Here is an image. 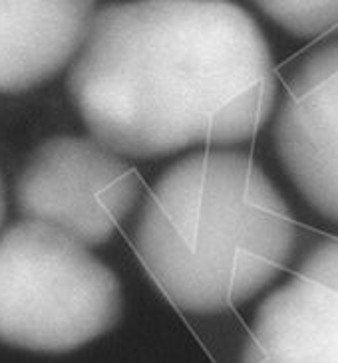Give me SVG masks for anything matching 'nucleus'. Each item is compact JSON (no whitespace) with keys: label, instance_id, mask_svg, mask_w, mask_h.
I'll return each instance as SVG.
<instances>
[{"label":"nucleus","instance_id":"nucleus-3","mask_svg":"<svg viewBox=\"0 0 338 363\" xmlns=\"http://www.w3.org/2000/svg\"><path fill=\"white\" fill-rule=\"evenodd\" d=\"M121 286L89 246L56 226L24 218L0 235V340L64 354L109 332Z\"/></svg>","mask_w":338,"mask_h":363},{"label":"nucleus","instance_id":"nucleus-8","mask_svg":"<svg viewBox=\"0 0 338 363\" xmlns=\"http://www.w3.org/2000/svg\"><path fill=\"white\" fill-rule=\"evenodd\" d=\"M263 14L288 34L317 38L338 28V0H255Z\"/></svg>","mask_w":338,"mask_h":363},{"label":"nucleus","instance_id":"nucleus-6","mask_svg":"<svg viewBox=\"0 0 338 363\" xmlns=\"http://www.w3.org/2000/svg\"><path fill=\"white\" fill-rule=\"evenodd\" d=\"M241 363H338V236L312 246L263 300Z\"/></svg>","mask_w":338,"mask_h":363},{"label":"nucleus","instance_id":"nucleus-7","mask_svg":"<svg viewBox=\"0 0 338 363\" xmlns=\"http://www.w3.org/2000/svg\"><path fill=\"white\" fill-rule=\"evenodd\" d=\"M96 0H0V94L36 88L72 64Z\"/></svg>","mask_w":338,"mask_h":363},{"label":"nucleus","instance_id":"nucleus-2","mask_svg":"<svg viewBox=\"0 0 338 363\" xmlns=\"http://www.w3.org/2000/svg\"><path fill=\"white\" fill-rule=\"evenodd\" d=\"M133 245L171 304L213 315L251 300L287 268L297 225L287 201L249 155L201 149L151 186Z\"/></svg>","mask_w":338,"mask_h":363},{"label":"nucleus","instance_id":"nucleus-5","mask_svg":"<svg viewBox=\"0 0 338 363\" xmlns=\"http://www.w3.org/2000/svg\"><path fill=\"white\" fill-rule=\"evenodd\" d=\"M273 139L300 196L338 223V38L298 64L275 113Z\"/></svg>","mask_w":338,"mask_h":363},{"label":"nucleus","instance_id":"nucleus-4","mask_svg":"<svg viewBox=\"0 0 338 363\" xmlns=\"http://www.w3.org/2000/svg\"><path fill=\"white\" fill-rule=\"evenodd\" d=\"M139 195L136 167L96 138L48 139L16 181L24 218L56 226L89 248L116 235Z\"/></svg>","mask_w":338,"mask_h":363},{"label":"nucleus","instance_id":"nucleus-9","mask_svg":"<svg viewBox=\"0 0 338 363\" xmlns=\"http://www.w3.org/2000/svg\"><path fill=\"white\" fill-rule=\"evenodd\" d=\"M2 216H4V196H2V189H0V223H2Z\"/></svg>","mask_w":338,"mask_h":363},{"label":"nucleus","instance_id":"nucleus-1","mask_svg":"<svg viewBox=\"0 0 338 363\" xmlns=\"http://www.w3.org/2000/svg\"><path fill=\"white\" fill-rule=\"evenodd\" d=\"M68 91L92 138L156 159L253 139L277 79L257 22L231 0H129L96 12Z\"/></svg>","mask_w":338,"mask_h":363}]
</instances>
